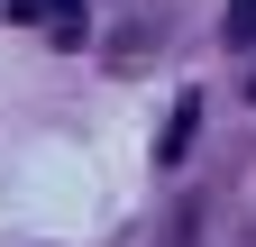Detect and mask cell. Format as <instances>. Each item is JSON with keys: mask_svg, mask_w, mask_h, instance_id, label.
<instances>
[{"mask_svg": "<svg viewBox=\"0 0 256 247\" xmlns=\"http://www.w3.org/2000/svg\"><path fill=\"white\" fill-rule=\"evenodd\" d=\"M10 18L18 28H46L55 46H82V10H74V0H10Z\"/></svg>", "mask_w": 256, "mask_h": 247, "instance_id": "1", "label": "cell"}, {"mask_svg": "<svg viewBox=\"0 0 256 247\" xmlns=\"http://www.w3.org/2000/svg\"><path fill=\"white\" fill-rule=\"evenodd\" d=\"M192 119H202V101H192V92H183V101H174V128H165V146H156V156H165V165H174L183 146H192Z\"/></svg>", "mask_w": 256, "mask_h": 247, "instance_id": "2", "label": "cell"}, {"mask_svg": "<svg viewBox=\"0 0 256 247\" xmlns=\"http://www.w3.org/2000/svg\"><path fill=\"white\" fill-rule=\"evenodd\" d=\"M229 37H238V46H256V0H229Z\"/></svg>", "mask_w": 256, "mask_h": 247, "instance_id": "3", "label": "cell"}]
</instances>
